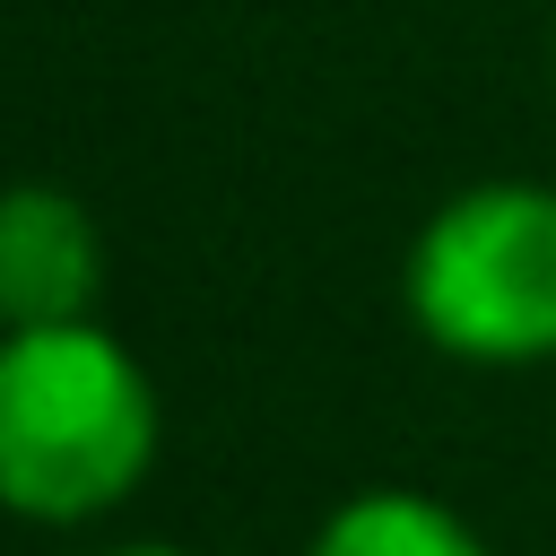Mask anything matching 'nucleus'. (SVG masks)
I'll return each mask as SVG.
<instances>
[{
	"label": "nucleus",
	"mask_w": 556,
	"mask_h": 556,
	"mask_svg": "<svg viewBox=\"0 0 556 556\" xmlns=\"http://www.w3.org/2000/svg\"><path fill=\"white\" fill-rule=\"evenodd\" d=\"M104 556H182V547H165V539H139V547H104Z\"/></svg>",
	"instance_id": "5"
},
{
	"label": "nucleus",
	"mask_w": 556,
	"mask_h": 556,
	"mask_svg": "<svg viewBox=\"0 0 556 556\" xmlns=\"http://www.w3.org/2000/svg\"><path fill=\"white\" fill-rule=\"evenodd\" d=\"M313 556H486V539L443 513L434 495H408V486H374L356 504H339L313 539Z\"/></svg>",
	"instance_id": "4"
},
{
	"label": "nucleus",
	"mask_w": 556,
	"mask_h": 556,
	"mask_svg": "<svg viewBox=\"0 0 556 556\" xmlns=\"http://www.w3.org/2000/svg\"><path fill=\"white\" fill-rule=\"evenodd\" d=\"M408 313L469 365L556 356V191L478 182L443 200L408 252Z\"/></svg>",
	"instance_id": "2"
},
{
	"label": "nucleus",
	"mask_w": 556,
	"mask_h": 556,
	"mask_svg": "<svg viewBox=\"0 0 556 556\" xmlns=\"http://www.w3.org/2000/svg\"><path fill=\"white\" fill-rule=\"evenodd\" d=\"M96 287H104V243L87 208L52 182L0 191V330L87 321Z\"/></svg>",
	"instance_id": "3"
},
{
	"label": "nucleus",
	"mask_w": 556,
	"mask_h": 556,
	"mask_svg": "<svg viewBox=\"0 0 556 556\" xmlns=\"http://www.w3.org/2000/svg\"><path fill=\"white\" fill-rule=\"evenodd\" d=\"M156 460V391L96 321L0 339V504L26 521L113 513Z\"/></svg>",
	"instance_id": "1"
}]
</instances>
